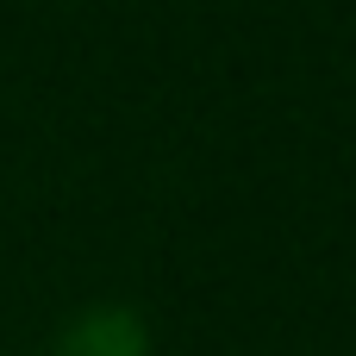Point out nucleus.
Wrapping results in <instances>:
<instances>
[{
  "instance_id": "f257e3e1",
  "label": "nucleus",
  "mask_w": 356,
  "mask_h": 356,
  "mask_svg": "<svg viewBox=\"0 0 356 356\" xmlns=\"http://www.w3.org/2000/svg\"><path fill=\"white\" fill-rule=\"evenodd\" d=\"M63 356H144V332L125 313H94V319H81L69 332V350Z\"/></svg>"
}]
</instances>
